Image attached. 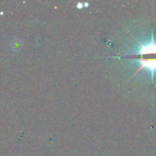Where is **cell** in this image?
<instances>
[{
	"label": "cell",
	"instance_id": "1",
	"mask_svg": "<svg viewBox=\"0 0 156 156\" xmlns=\"http://www.w3.org/2000/svg\"><path fill=\"white\" fill-rule=\"evenodd\" d=\"M156 53V42L154 41L153 36L152 37V41L148 44H140L138 51L136 53V55H145Z\"/></svg>",
	"mask_w": 156,
	"mask_h": 156
},
{
	"label": "cell",
	"instance_id": "2",
	"mask_svg": "<svg viewBox=\"0 0 156 156\" xmlns=\"http://www.w3.org/2000/svg\"><path fill=\"white\" fill-rule=\"evenodd\" d=\"M136 62L140 64V68L141 69H146L150 72L152 75V80L154 79V74L156 73V59L155 60H149V59H136Z\"/></svg>",
	"mask_w": 156,
	"mask_h": 156
},
{
	"label": "cell",
	"instance_id": "3",
	"mask_svg": "<svg viewBox=\"0 0 156 156\" xmlns=\"http://www.w3.org/2000/svg\"><path fill=\"white\" fill-rule=\"evenodd\" d=\"M83 7H84V3L79 2V3H78V4H77V8H78V9H82V8H83Z\"/></svg>",
	"mask_w": 156,
	"mask_h": 156
}]
</instances>
